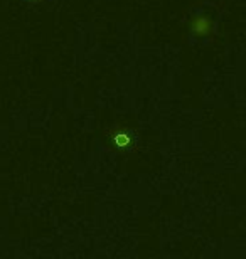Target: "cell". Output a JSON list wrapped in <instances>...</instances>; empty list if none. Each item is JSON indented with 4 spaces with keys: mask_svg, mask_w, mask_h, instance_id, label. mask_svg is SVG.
<instances>
[{
    "mask_svg": "<svg viewBox=\"0 0 246 259\" xmlns=\"http://www.w3.org/2000/svg\"><path fill=\"white\" fill-rule=\"evenodd\" d=\"M213 30H214V24L207 15H197L191 22V32L196 37H207V35L213 34Z\"/></svg>",
    "mask_w": 246,
    "mask_h": 259,
    "instance_id": "cell-1",
    "label": "cell"
},
{
    "mask_svg": "<svg viewBox=\"0 0 246 259\" xmlns=\"http://www.w3.org/2000/svg\"><path fill=\"white\" fill-rule=\"evenodd\" d=\"M115 142H117V145H120V147H123V145H127L130 140H128V137L127 135H117V137H115Z\"/></svg>",
    "mask_w": 246,
    "mask_h": 259,
    "instance_id": "cell-2",
    "label": "cell"
}]
</instances>
